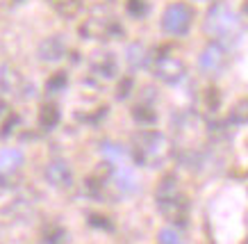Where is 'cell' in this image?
<instances>
[{"label":"cell","mask_w":248,"mask_h":244,"mask_svg":"<svg viewBox=\"0 0 248 244\" xmlns=\"http://www.w3.org/2000/svg\"><path fill=\"white\" fill-rule=\"evenodd\" d=\"M189 21H191V9L182 2H175L164 12V23L162 25L171 34H182L189 28Z\"/></svg>","instance_id":"6da1fadb"},{"label":"cell","mask_w":248,"mask_h":244,"mask_svg":"<svg viewBox=\"0 0 248 244\" xmlns=\"http://www.w3.org/2000/svg\"><path fill=\"white\" fill-rule=\"evenodd\" d=\"M162 244H180V240L171 230H162Z\"/></svg>","instance_id":"3957f363"},{"label":"cell","mask_w":248,"mask_h":244,"mask_svg":"<svg viewBox=\"0 0 248 244\" xmlns=\"http://www.w3.org/2000/svg\"><path fill=\"white\" fill-rule=\"evenodd\" d=\"M217 55H218V53L214 50V48H212V50H207V53L203 55V60H201V64H203V66H207V69H210V66H214V64L218 62Z\"/></svg>","instance_id":"7a4b0ae2"}]
</instances>
